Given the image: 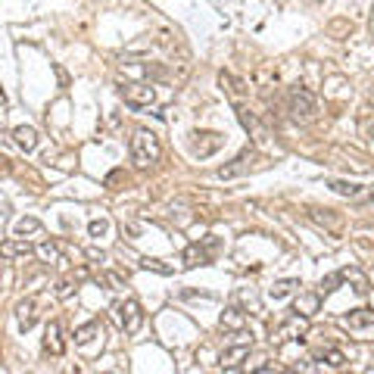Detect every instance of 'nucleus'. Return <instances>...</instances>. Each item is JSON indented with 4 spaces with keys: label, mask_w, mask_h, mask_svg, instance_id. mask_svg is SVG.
<instances>
[{
    "label": "nucleus",
    "mask_w": 374,
    "mask_h": 374,
    "mask_svg": "<svg viewBox=\"0 0 374 374\" xmlns=\"http://www.w3.org/2000/svg\"><path fill=\"white\" fill-rule=\"evenodd\" d=\"M163 156V144H159V135L150 128H137L131 135V163L137 169H150V165L159 163Z\"/></svg>",
    "instance_id": "f257e3e1"
},
{
    "label": "nucleus",
    "mask_w": 374,
    "mask_h": 374,
    "mask_svg": "<svg viewBox=\"0 0 374 374\" xmlns=\"http://www.w3.org/2000/svg\"><path fill=\"white\" fill-rule=\"evenodd\" d=\"M112 315H116L119 327H122L125 334H137L140 324H144V309H140L137 299H119V303H112Z\"/></svg>",
    "instance_id": "f03ea898"
},
{
    "label": "nucleus",
    "mask_w": 374,
    "mask_h": 374,
    "mask_svg": "<svg viewBox=\"0 0 374 374\" xmlns=\"http://www.w3.org/2000/svg\"><path fill=\"white\" fill-rule=\"evenodd\" d=\"M306 334H309V315H303V312H293V315L287 318L284 324H278L275 331H271V343H284V340H303Z\"/></svg>",
    "instance_id": "7ed1b4c3"
},
{
    "label": "nucleus",
    "mask_w": 374,
    "mask_h": 374,
    "mask_svg": "<svg viewBox=\"0 0 374 374\" xmlns=\"http://www.w3.org/2000/svg\"><path fill=\"white\" fill-rule=\"evenodd\" d=\"M122 94H125V103H128L131 110H144V106H150L153 100H156V88H153V84H147V82L128 84Z\"/></svg>",
    "instance_id": "20e7f679"
},
{
    "label": "nucleus",
    "mask_w": 374,
    "mask_h": 374,
    "mask_svg": "<svg viewBox=\"0 0 374 374\" xmlns=\"http://www.w3.org/2000/svg\"><path fill=\"white\" fill-rule=\"evenodd\" d=\"M287 103H290V112L297 119H312L315 116V97H312L306 88H293L290 97H287Z\"/></svg>",
    "instance_id": "39448f33"
},
{
    "label": "nucleus",
    "mask_w": 374,
    "mask_h": 374,
    "mask_svg": "<svg viewBox=\"0 0 374 374\" xmlns=\"http://www.w3.org/2000/svg\"><path fill=\"white\" fill-rule=\"evenodd\" d=\"M218 147H222V135H216V131H193L190 135L193 156H212Z\"/></svg>",
    "instance_id": "423d86ee"
},
{
    "label": "nucleus",
    "mask_w": 374,
    "mask_h": 374,
    "mask_svg": "<svg viewBox=\"0 0 374 374\" xmlns=\"http://www.w3.org/2000/svg\"><path fill=\"white\" fill-rule=\"evenodd\" d=\"M38 318H41V299L29 297L16 306V324L22 327V331H31V327L38 324Z\"/></svg>",
    "instance_id": "0eeeda50"
},
{
    "label": "nucleus",
    "mask_w": 374,
    "mask_h": 374,
    "mask_svg": "<svg viewBox=\"0 0 374 374\" xmlns=\"http://www.w3.org/2000/svg\"><path fill=\"white\" fill-rule=\"evenodd\" d=\"M44 350L50 352V356H63L66 352V343H63V324L59 322H50L44 331Z\"/></svg>",
    "instance_id": "6e6552de"
},
{
    "label": "nucleus",
    "mask_w": 374,
    "mask_h": 374,
    "mask_svg": "<svg viewBox=\"0 0 374 374\" xmlns=\"http://www.w3.org/2000/svg\"><path fill=\"white\" fill-rule=\"evenodd\" d=\"M250 350H253V340L250 343L244 340V343H237V346H228V350L218 356V365H222V368H237V365L250 356Z\"/></svg>",
    "instance_id": "1a4fd4ad"
},
{
    "label": "nucleus",
    "mask_w": 374,
    "mask_h": 374,
    "mask_svg": "<svg viewBox=\"0 0 374 374\" xmlns=\"http://www.w3.org/2000/svg\"><path fill=\"white\" fill-rule=\"evenodd\" d=\"M13 144H16L22 153H31L38 147V131L31 128V125H19V128L13 131Z\"/></svg>",
    "instance_id": "9d476101"
},
{
    "label": "nucleus",
    "mask_w": 374,
    "mask_h": 374,
    "mask_svg": "<svg viewBox=\"0 0 374 374\" xmlns=\"http://www.w3.org/2000/svg\"><path fill=\"white\" fill-rule=\"evenodd\" d=\"M218 322H222L225 331L240 334V331L246 327V312H244V309H237V306H231V309H225V312H222V318H218Z\"/></svg>",
    "instance_id": "9b49d317"
},
{
    "label": "nucleus",
    "mask_w": 374,
    "mask_h": 374,
    "mask_svg": "<svg viewBox=\"0 0 374 374\" xmlns=\"http://www.w3.org/2000/svg\"><path fill=\"white\" fill-rule=\"evenodd\" d=\"M0 253H3V256L6 259H16V256H31V253H38V246H31L29 244V240H6V244H3V250H0Z\"/></svg>",
    "instance_id": "f8f14e48"
},
{
    "label": "nucleus",
    "mask_w": 374,
    "mask_h": 374,
    "mask_svg": "<svg viewBox=\"0 0 374 374\" xmlns=\"http://www.w3.org/2000/svg\"><path fill=\"white\" fill-rule=\"evenodd\" d=\"M322 297H324L322 290H318V293H299V299H297V306H293V312H303V315H315L318 306H322Z\"/></svg>",
    "instance_id": "ddd939ff"
},
{
    "label": "nucleus",
    "mask_w": 374,
    "mask_h": 374,
    "mask_svg": "<svg viewBox=\"0 0 374 374\" xmlns=\"http://www.w3.org/2000/svg\"><path fill=\"white\" fill-rule=\"evenodd\" d=\"M181 259H184L187 269H197V265H206V262H209V250H206V246H200V244H190V246L184 250Z\"/></svg>",
    "instance_id": "4468645a"
},
{
    "label": "nucleus",
    "mask_w": 374,
    "mask_h": 374,
    "mask_svg": "<svg viewBox=\"0 0 374 374\" xmlns=\"http://www.w3.org/2000/svg\"><path fill=\"white\" fill-rule=\"evenodd\" d=\"M246 169H250V153H240V156L234 159L231 165H222L216 175H218V178H237V175H244Z\"/></svg>",
    "instance_id": "2eb2a0df"
},
{
    "label": "nucleus",
    "mask_w": 374,
    "mask_h": 374,
    "mask_svg": "<svg viewBox=\"0 0 374 374\" xmlns=\"http://www.w3.org/2000/svg\"><path fill=\"white\" fill-rule=\"evenodd\" d=\"M343 322L350 327H356V331H359V327H374V312L371 309H356V312H350Z\"/></svg>",
    "instance_id": "dca6fc26"
},
{
    "label": "nucleus",
    "mask_w": 374,
    "mask_h": 374,
    "mask_svg": "<svg viewBox=\"0 0 374 374\" xmlns=\"http://www.w3.org/2000/svg\"><path fill=\"white\" fill-rule=\"evenodd\" d=\"M100 334H103V324H100L97 318H94V322L82 324V327L75 331V343H82V346H84V343H91L94 337H100Z\"/></svg>",
    "instance_id": "f3484780"
},
{
    "label": "nucleus",
    "mask_w": 374,
    "mask_h": 374,
    "mask_svg": "<svg viewBox=\"0 0 374 374\" xmlns=\"http://www.w3.org/2000/svg\"><path fill=\"white\" fill-rule=\"evenodd\" d=\"M84 278H88V275H84V271H78V275H69V278H63V280H59V284H57V297H59V299L72 297V293L78 290V280H84Z\"/></svg>",
    "instance_id": "a211bd4d"
},
{
    "label": "nucleus",
    "mask_w": 374,
    "mask_h": 374,
    "mask_svg": "<svg viewBox=\"0 0 374 374\" xmlns=\"http://www.w3.org/2000/svg\"><path fill=\"white\" fill-rule=\"evenodd\" d=\"M340 275H343V280H350L356 293H368V278H365L362 271H356V269H340Z\"/></svg>",
    "instance_id": "6ab92c4d"
},
{
    "label": "nucleus",
    "mask_w": 374,
    "mask_h": 374,
    "mask_svg": "<svg viewBox=\"0 0 374 374\" xmlns=\"http://www.w3.org/2000/svg\"><path fill=\"white\" fill-rule=\"evenodd\" d=\"M299 287V280H293V278H287V280H278L275 287H269V297L271 299H284V297H290L293 290Z\"/></svg>",
    "instance_id": "aec40b11"
},
{
    "label": "nucleus",
    "mask_w": 374,
    "mask_h": 374,
    "mask_svg": "<svg viewBox=\"0 0 374 374\" xmlns=\"http://www.w3.org/2000/svg\"><path fill=\"white\" fill-rule=\"evenodd\" d=\"M38 256L44 259V262H59V244H53V240H44V244H38Z\"/></svg>",
    "instance_id": "412c9836"
},
{
    "label": "nucleus",
    "mask_w": 374,
    "mask_h": 374,
    "mask_svg": "<svg viewBox=\"0 0 374 374\" xmlns=\"http://www.w3.org/2000/svg\"><path fill=\"white\" fill-rule=\"evenodd\" d=\"M41 231V222H38V218H19L16 222V228H13V234H16V237H25V234H38Z\"/></svg>",
    "instance_id": "4be33fe9"
},
{
    "label": "nucleus",
    "mask_w": 374,
    "mask_h": 374,
    "mask_svg": "<svg viewBox=\"0 0 374 374\" xmlns=\"http://www.w3.org/2000/svg\"><path fill=\"white\" fill-rule=\"evenodd\" d=\"M140 269H147V271H156V275H172V265H165V262H159V259H140Z\"/></svg>",
    "instance_id": "5701e85b"
},
{
    "label": "nucleus",
    "mask_w": 374,
    "mask_h": 374,
    "mask_svg": "<svg viewBox=\"0 0 374 374\" xmlns=\"http://www.w3.org/2000/svg\"><path fill=\"white\" fill-rule=\"evenodd\" d=\"M312 218H315L318 225H327V228H331V231H337V228H340V216H331V212H327V209H324V216L315 209V212H312Z\"/></svg>",
    "instance_id": "b1692460"
},
{
    "label": "nucleus",
    "mask_w": 374,
    "mask_h": 374,
    "mask_svg": "<svg viewBox=\"0 0 374 374\" xmlns=\"http://www.w3.org/2000/svg\"><path fill=\"white\" fill-rule=\"evenodd\" d=\"M331 190L340 193V197H356L359 193V184H350V181H331Z\"/></svg>",
    "instance_id": "393cba45"
},
{
    "label": "nucleus",
    "mask_w": 374,
    "mask_h": 374,
    "mask_svg": "<svg viewBox=\"0 0 374 374\" xmlns=\"http://www.w3.org/2000/svg\"><path fill=\"white\" fill-rule=\"evenodd\" d=\"M340 280H343V275H340V271H334V275L322 278V287H318V290H322L324 297H327V293H334V290H337V287H340Z\"/></svg>",
    "instance_id": "a878e982"
},
{
    "label": "nucleus",
    "mask_w": 374,
    "mask_h": 374,
    "mask_svg": "<svg viewBox=\"0 0 374 374\" xmlns=\"http://www.w3.org/2000/svg\"><path fill=\"white\" fill-rule=\"evenodd\" d=\"M88 231H91V237H103V234L110 231V222H106V218H94L88 225Z\"/></svg>",
    "instance_id": "bb28decb"
},
{
    "label": "nucleus",
    "mask_w": 374,
    "mask_h": 374,
    "mask_svg": "<svg viewBox=\"0 0 374 374\" xmlns=\"http://www.w3.org/2000/svg\"><path fill=\"white\" fill-rule=\"evenodd\" d=\"M324 362L331 365V368H340L346 359H343V352H340V350H327V352H324Z\"/></svg>",
    "instance_id": "cd10ccee"
},
{
    "label": "nucleus",
    "mask_w": 374,
    "mask_h": 374,
    "mask_svg": "<svg viewBox=\"0 0 374 374\" xmlns=\"http://www.w3.org/2000/svg\"><path fill=\"white\" fill-rule=\"evenodd\" d=\"M100 280H103V284H110L112 290H122V287H125V278H122V275H116V271H110V275H103Z\"/></svg>",
    "instance_id": "c85d7f7f"
},
{
    "label": "nucleus",
    "mask_w": 374,
    "mask_h": 374,
    "mask_svg": "<svg viewBox=\"0 0 374 374\" xmlns=\"http://www.w3.org/2000/svg\"><path fill=\"white\" fill-rule=\"evenodd\" d=\"M368 137H371V140H374V122H371V125H368Z\"/></svg>",
    "instance_id": "c756f323"
}]
</instances>
